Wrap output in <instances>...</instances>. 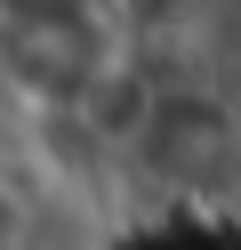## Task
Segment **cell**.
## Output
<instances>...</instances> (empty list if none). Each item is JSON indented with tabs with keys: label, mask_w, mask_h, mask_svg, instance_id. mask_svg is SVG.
<instances>
[{
	"label": "cell",
	"mask_w": 241,
	"mask_h": 250,
	"mask_svg": "<svg viewBox=\"0 0 241 250\" xmlns=\"http://www.w3.org/2000/svg\"><path fill=\"white\" fill-rule=\"evenodd\" d=\"M0 65L24 97L73 105L80 89L105 73V24L96 8H32V17H0Z\"/></svg>",
	"instance_id": "6da1fadb"
},
{
	"label": "cell",
	"mask_w": 241,
	"mask_h": 250,
	"mask_svg": "<svg viewBox=\"0 0 241 250\" xmlns=\"http://www.w3.org/2000/svg\"><path fill=\"white\" fill-rule=\"evenodd\" d=\"M16 242H24V194L0 186V250H16Z\"/></svg>",
	"instance_id": "7a4b0ae2"
},
{
	"label": "cell",
	"mask_w": 241,
	"mask_h": 250,
	"mask_svg": "<svg viewBox=\"0 0 241 250\" xmlns=\"http://www.w3.org/2000/svg\"><path fill=\"white\" fill-rule=\"evenodd\" d=\"M32 8H96V0H0V17H32Z\"/></svg>",
	"instance_id": "3957f363"
}]
</instances>
